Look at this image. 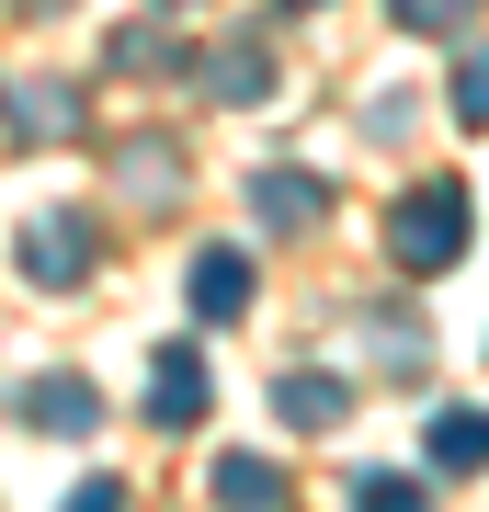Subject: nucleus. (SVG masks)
Returning <instances> with one entry per match:
<instances>
[{
    "mask_svg": "<svg viewBox=\"0 0 489 512\" xmlns=\"http://www.w3.org/2000/svg\"><path fill=\"white\" fill-rule=\"evenodd\" d=\"M251 217L262 228H319L330 217V183H319V171H262V183H251Z\"/></svg>",
    "mask_w": 489,
    "mask_h": 512,
    "instance_id": "obj_4",
    "label": "nucleus"
},
{
    "mask_svg": "<svg viewBox=\"0 0 489 512\" xmlns=\"http://www.w3.org/2000/svg\"><path fill=\"white\" fill-rule=\"evenodd\" d=\"M205 92H217V103H262V92H273V57H262V35H239L217 69H205Z\"/></svg>",
    "mask_w": 489,
    "mask_h": 512,
    "instance_id": "obj_8",
    "label": "nucleus"
},
{
    "mask_svg": "<svg viewBox=\"0 0 489 512\" xmlns=\"http://www.w3.org/2000/svg\"><path fill=\"white\" fill-rule=\"evenodd\" d=\"M285 12H319V0H285Z\"/></svg>",
    "mask_w": 489,
    "mask_h": 512,
    "instance_id": "obj_18",
    "label": "nucleus"
},
{
    "mask_svg": "<svg viewBox=\"0 0 489 512\" xmlns=\"http://www.w3.org/2000/svg\"><path fill=\"white\" fill-rule=\"evenodd\" d=\"M353 501H364V512H421V478H399V467H376V478H364Z\"/></svg>",
    "mask_w": 489,
    "mask_h": 512,
    "instance_id": "obj_13",
    "label": "nucleus"
},
{
    "mask_svg": "<svg viewBox=\"0 0 489 512\" xmlns=\"http://www.w3.org/2000/svg\"><path fill=\"white\" fill-rule=\"evenodd\" d=\"M376 353H387V365H421V330H410V308H376Z\"/></svg>",
    "mask_w": 489,
    "mask_h": 512,
    "instance_id": "obj_15",
    "label": "nucleus"
},
{
    "mask_svg": "<svg viewBox=\"0 0 489 512\" xmlns=\"http://www.w3.org/2000/svg\"><path fill=\"white\" fill-rule=\"evenodd\" d=\"M387 12H399L410 35H467V23H478V0H387Z\"/></svg>",
    "mask_w": 489,
    "mask_h": 512,
    "instance_id": "obj_12",
    "label": "nucleus"
},
{
    "mask_svg": "<svg viewBox=\"0 0 489 512\" xmlns=\"http://www.w3.org/2000/svg\"><path fill=\"white\" fill-rule=\"evenodd\" d=\"M69 114H80V103L57 92V80H46V92H23V126H35V137H69Z\"/></svg>",
    "mask_w": 489,
    "mask_h": 512,
    "instance_id": "obj_14",
    "label": "nucleus"
},
{
    "mask_svg": "<svg viewBox=\"0 0 489 512\" xmlns=\"http://www.w3.org/2000/svg\"><path fill=\"white\" fill-rule=\"evenodd\" d=\"M23 274H35V285H80V274H91V228L57 217V205L23 217Z\"/></svg>",
    "mask_w": 489,
    "mask_h": 512,
    "instance_id": "obj_2",
    "label": "nucleus"
},
{
    "mask_svg": "<svg viewBox=\"0 0 489 512\" xmlns=\"http://www.w3.org/2000/svg\"><path fill=\"white\" fill-rule=\"evenodd\" d=\"M23 12H69V0H23Z\"/></svg>",
    "mask_w": 489,
    "mask_h": 512,
    "instance_id": "obj_17",
    "label": "nucleus"
},
{
    "mask_svg": "<svg viewBox=\"0 0 489 512\" xmlns=\"http://www.w3.org/2000/svg\"><path fill=\"white\" fill-rule=\"evenodd\" d=\"M273 410H285L296 433H330V421L353 410V387H342V376H285V387H273Z\"/></svg>",
    "mask_w": 489,
    "mask_h": 512,
    "instance_id": "obj_6",
    "label": "nucleus"
},
{
    "mask_svg": "<svg viewBox=\"0 0 489 512\" xmlns=\"http://www.w3.org/2000/svg\"><path fill=\"white\" fill-rule=\"evenodd\" d=\"M148 421H160V433H194L205 421V365L194 353H160V365H148Z\"/></svg>",
    "mask_w": 489,
    "mask_h": 512,
    "instance_id": "obj_3",
    "label": "nucleus"
},
{
    "mask_svg": "<svg viewBox=\"0 0 489 512\" xmlns=\"http://www.w3.org/2000/svg\"><path fill=\"white\" fill-rule=\"evenodd\" d=\"M217 501H239V512H262V501H285V467H273V456H251V444H239V456H217Z\"/></svg>",
    "mask_w": 489,
    "mask_h": 512,
    "instance_id": "obj_9",
    "label": "nucleus"
},
{
    "mask_svg": "<svg viewBox=\"0 0 489 512\" xmlns=\"http://www.w3.org/2000/svg\"><path fill=\"white\" fill-rule=\"evenodd\" d=\"M467 183H421V194H399V217H387V262L399 274H444V262H467Z\"/></svg>",
    "mask_w": 489,
    "mask_h": 512,
    "instance_id": "obj_1",
    "label": "nucleus"
},
{
    "mask_svg": "<svg viewBox=\"0 0 489 512\" xmlns=\"http://www.w3.org/2000/svg\"><path fill=\"white\" fill-rule=\"evenodd\" d=\"M194 308L205 319H239V308H251V262H239V251H205L194 262Z\"/></svg>",
    "mask_w": 489,
    "mask_h": 512,
    "instance_id": "obj_7",
    "label": "nucleus"
},
{
    "mask_svg": "<svg viewBox=\"0 0 489 512\" xmlns=\"http://www.w3.org/2000/svg\"><path fill=\"white\" fill-rule=\"evenodd\" d=\"M433 467H444V478H478V467H489L478 410H433Z\"/></svg>",
    "mask_w": 489,
    "mask_h": 512,
    "instance_id": "obj_10",
    "label": "nucleus"
},
{
    "mask_svg": "<svg viewBox=\"0 0 489 512\" xmlns=\"http://www.w3.org/2000/svg\"><path fill=\"white\" fill-rule=\"evenodd\" d=\"M114 69H137V80L148 69H182V46L160 35V23H126V35H114Z\"/></svg>",
    "mask_w": 489,
    "mask_h": 512,
    "instance_id": "obj_11",
    "label": "nucleus"
},
{
    "mask_svg": "<svg viewBox=\"0 0 489 512\" xmlns=\"http://www.w3.org/2000/svg\"><path fill=\"white\" fill-rule=\"evenodd\" d=\"M23 421H35V433H91L103 399H91V376H35L23 387Z\"/></svg>",
    "mask_w": 489,
    "mask_h": 512,
    "instance_id": "obj_5",
    "label": "nucleus"
},
{
    "mask_svg": "<svg viewBox=\"0 0 489 512\" xmlns=\"http://www.w3.org/2000/svg\"><path fill=\"white\" fill-rule=\"evenodd\" d=\"M478 114H489V69H478V57H455V126H478Z\"/></svg>",
    "mask_w": 489,
    "mask_h": 512,
    "instance_id": "obj_16",
    "label": "nucleus"
}]
</instances>
